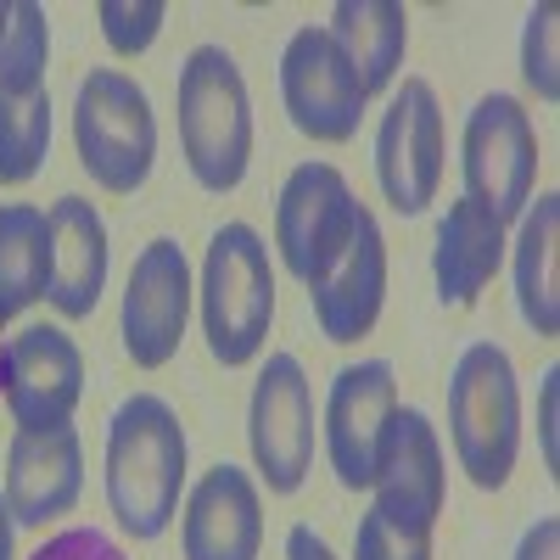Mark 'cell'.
I'll return each instance as SVG.
<instances>
[{
    "label": "cell",
    "instance_id": "cell-29",
    "mask_svg": "<svg viewBox=\"0 0 560 560\" xmlns=\"http://www.w3.org/2000/svg\"><path fill=\"white\" fill-rule=\"evenodd\" d=\"M555 393H560V364L544 370V387H538V438H544V465L555 471Z\"/></svg>",
    "mask_w": 560,
    "mask_h": 560
},
{
    "label": "cell",
    "instance_id": "cell-33",
    "mask_svg": "<svg viewBox=\"0 0 560 560\" xmlns=\"http://www.w3.org/2000/svg\"><path fill=\"white\" fill-rule=\"evenodd\" d=\"M7 23H12V0H0V39H7Z\"/></svg>",
    "mask_w": 560,
    "mask_h": 560
},
{
    "label": "cell",
    "instance_id": "cell-12",
    "mask_svg": "<svg viewBox=\"0 0 560 560\" xmlns=\"http://www.w3.org/2000/svg\"><path fill=\"white\" fill-rule=\"evenodd\" d=\"M185 319H191V264H185L179 242L158 236L135 253L129 287H124V314H118L124 353L140 370H163L179 353Z\"/></svg>",
    "mask_w": 560,
    "mask_h": 560
},
{
    "label": "cell",
    "instance_id": "cell-27",
    "mask_svg": "<svg viewBox=\"0 0 560 560\" xmlns=\"http://www.w3.org/2000/svg\"><path fill=\"white\" fill-rule=\"evenodd\" d=\"M353 560H432V533H404L370 504L353 527Z\"/></svg>",
    "mask_w": 560,
    "mask_h": 560
},
{
    "label": "cell",
    "instance_id": "cell-28",
    "mask_svg": "<svg viewBox=\"0 0 560 560\" xmlns=\"http://www.w3.org/2000/svg\"><path fill=\"white\" fill-rule=\"evenodd\" d=\"M28 560H129V555L96 527H68L57 538H45Z\"/></svg>",
    "mask_w": 560,
    "mask_h": 560
},
{
    "label": "cell",
    "instance_id": "cell-22",
    "mask_svg": "<svg viewBox=\"0 0 560 560\" xmlns=\"http://www.w3.org/2000/svg\"><path fill=\"white\" fill-rule=\"evenodd\" d=\"M51 287V230L28 202H0V325L34 308Z\"/></svg>",
    "mask_w": 560,
    "mask_h": 560
},
{
    "label": "cell",
    "instance_id": "cell-17",
    "mask_svg": "<svg viewBox=\"0 0 560 560\" xmlns=\"http://www.w3.org/2000/svg\"><path fill=\"white\" fill-rule=\"evenodd\" d=\"M185 560H258L264 544V504L242 465L219 459L213 471L191 488L179 522Z\"/></svg>",
    "mask_w": 560,
    "mask_h": 560
},
{
    "label": "cell",
    "instance_id": "cell-16",
    "mask_svg": "<svg viewBox=\"0 0 560 560\" xmlns=\"http://www.w3.org/2000/svg\"><path fill=\"white\" fill-rule=\"evenodd\" d=\"M7 510L18 527H45L68 516L84 493V443L73 427L18 432L7 443Z\"/></svg>",
    "mask_w": 560,
    "mask_h": 560
},
{
    "label": "cell",
    "instance_id": "cell-2",
    "mask_svg": "<svg viewBox=\"0 0 560 560\" xmlns=\"http://www.w3.org/2000/svg\"><path fill=\"white\" fill-rule=\"evenodd\" d=\"M174 107H179V152L191 179L213 197L236 191L253 163V107H247L236 57L224 45H197L179 68Z\"/></svg>",
    "mask_w": 560,
    "mask_h": 560
},
{
    "label": "cell",
    "instance_id": "cell-24",
    "mask_svg": "<svg viewBox=\"0 0 560 560\" xmlns=\"http://www.w3.org/2000/svg\"><path fill=\"white\" fill-rule=\"evenodd\" d=\"M45 62H51L45 7H34V0H12V23H7V39H0V96L45 90Z\"/></svg>",
    "mask_w": 560,
    "mask_h": 560
},
{
    "label": "cell",
    "instance_id": "cell-13",
    "mask_svg": "<svg viewBox=\"0 0 560 560\" xmlns=\"http://www.w3.org/2000/svg\"><path fill=\"white\" fill-rule=\"evenodd\" d=\"M398 409V382L387 359H364L337 370L331 398H325V454L348 493H370L376 477V448L387 432V415Z\"/></svg>",
    "mask_w": 560,
    "mask_h": 560
},
{
    "label": "cell",
    "instance_id": "cell-23",
    "mask_svg": "<svg viewBox=\"0 0 560 560\" xmlns=\"http://www.w3.org/2000/svg\"><path fill=\"white\" fill-rule=\"evenodd\" d=\"M51 152V96H0V185H28Z\"/></svg>",
    "mask_w": 560,
    "mask_h": 560
},
{
    "label": "cell",
    "instance_id": "cell-26",
    "mask_svg": "<svg viewBox=\"0 0 560 560\" xmlns=\"http://www.w3.org/2000/svg\"><path fill=\"white\" fill-rule=\"evenodd\" d=\"M96 18H102V34H107V45L118 57H140L158 39L168 7H163V0H102Z\"/></svg>",
    "mask_w": 560,
    "mask_h": 560
},
{
    "label": "cell",
    "instance_id": "cell-21",
    "mask_svg": "<svg viewBox=\"0 0 560 560\" xmlns=\"http://www.w3.org/2000/svg\"><path fill=\"white\" fill-rule=\"evenodd\" d=\"M555 247H560V197L544 191L516 242V303L533 337H560V275H555Z\"/></svg>",
    "mask_w": 560,
    "mask_h": 560
},
{
    "label": "cell",
    "instance_id": "cell-10",
    "mask_svg": "<svg viewBox=\"0 0 560 560\" xmlns=\"http://www.w3.org/2000/svg\"><path fill=\"white\" fill-rule=\"evenodd\" d=\"M376 179H382V197L404 219L432 208L438 185H443V107H438V90L427 79H404L393 107L382 113Z\"/></svg>",
    "mask_w": 560,
    "mask_h": 560
},
{
    "label": "cell",
    "instance_id": "cell-7",
    "mask_svg": "<svg viewBox=\"0 0 560 560\" xmlns=\"http://www.w3.org/2000/svg\"><path fill=\"white\" fill-rule=\"evenodd\" d=\"M359 202L348 191V179L331 163H298L280 185V202H275V247L280 264H287L303 287L331 269L359 224Z\"/></svg>",
    "mask_w": 560,
    "mask_h": 560
},
{
    "label": "cell",
    "instance_id": "cell-32",
    "mask_svg": "<svg viewBox=\"0 0 560 560\" xmlns=\"http://www.w3.org/2000/svg\"><path fill=\"white\" fill-rule=\"evenodd\" d=\"M12 510H7V493H0V560H12Z\"/></svg>",
    "mask_w": 560,
    "mask_h": 560
},
{
    "label": "cell",
    "instance_id": "cell-14",
    "mask_svg": "<svg viewBox=\"0 0 560 560\" xmlns=\"http://www.w3.org/2000/svg\"><path fill=\"white\" fill-rule=\"evenodd\" d=\"M376 510L404 533H432L443 516V448L420 409H393L376 448V477H370Z\"/></svg>",
    "mask_w": 560,
    "mask_h": 560
},
{
    "label": "cell",
    "instance_id": "cell-1",
    "mask_svg": "<svg viewBox=\"0 0 560 560\" xmlns=\"http://www.w3.org/2000/svg\"><path fill=\"white\" fill-rule=\"evenodd\" d=\"M185 488V427L158 393L118 404L107 427V504L129 538L152 544L179 516Z\"/></svg>",
    "mask_w": 560,
    "mask_h": 560
},
{
    "label": "cell",
    "instance_id": "cell-18",
    "mask_svg": "<svg viewBox=\"0 0 560 560\" xmlns=\"http://www.w3.org/2000/svg\"><path fill=\"white\" fill-rule=\"evenodd\" d=\"M45 230H51V303L62 319H90L107 287V224L96 202L84 197H57L45 208Z\"/></svg>",
    "mask_w": 560,
    "mask_h": 560
},
{
    "label": "cell",
    "instance_id": "cell-6",
    "mask_svg": "<svg viewBox=\"0 0 560 560\" xmlns=\"http://www.w3.org/2000/svg\"><path fill=\"white\" fill-rule=\"evenodd\" d=\"M459 174L465 197L488 208L499 224L527 213L533 174H538V135L516 96H482L459 135Z\"/></svg>",
    "mask_w": 560,
    "mask_h": 560
},
{
    "label": "cell",
    "instance_id": "cell-15",
    "mask_svg": "<svg viewBox=\"0 0 560 560\" xmlns=\"http://www.w3.org/2000/svg\"><path fill=\"white\" fill-rule=\"evenodd\" d=\"M308 303H314L319 337L337 348L376 331L382 303H387V242H382V230L370 213H359L342 258L308 287Z\"/></svg>",
    "mask_w": 560,
    "mask_h": 560
},
{
    "label": "cell",
    "instance_id": "cell-19",
    "mask_svg": "<svg viewBox=\"0 0 560 560\" xmlns=\"http://www.w3.org/2000/svg\"><path fill=\"white\" fill-rule=\"evenodd\" d=\"M499 264H504V224L471 197H454L448 213L438 219V247H432V280L443 308H471L499 275Z\"/></svg>",
    "mask_w": 560,
    "mask_h": 560
},
{
    "label": "cell",
    "instance_id": "cell-25",
    "mask_svg": "<svg viewBox=\"0 0 560 560\" xmlns=\"http://www.w3.org/2000/svg\"><path fill=\"white\" fill-rule=\"evenodd\" d=\"M555 39H560V18L549 0H538V7L527 12V34H522V79L538 102H560V51H555Z\"/></svg>",
    "mask_w": 560,
    "mask_h": 560
},
{
    "label": "cell",
    "instance_id": "cell-3",
    "mask_svg": "<svg viewBox=\"0 0 560 560\" xmlns=\"http://www.w3.org/2000/svg\"><path fill=\"white\" fill-rule=\"evenodd\" d=\"M448 432L459 471L477 488H504L516 471L522 448V393H516V364L493 342H471L454 359L448 376Z\"/></svg>",
    "mask_w": 560,
    "mask_h": 560
},
{
    "label": "cell",
    "instance_id": "cell-8",
    "mask_svg": "<svg viewBox=\"0 0 560 560\" xmlns=\"http://www.w3.org/2000/svg\"><path fill=\"white\" fill-rule=\"evenodd\" d=\"M280 102H287L292 129L319 140V147H342V140L359 135L364 90L325 28H298L287 39V51H280Z\"/></svg>",
    "mask_w": 560,
    "mask_h": 560
},
{
    "label": "cell",
    "instance_id": "cell-30",
    "mask_svg": "<svg viewBox=\"0 0 560 560\" xmlns=\"http://www.w3.org/2000/svg\"><path fill=\"white\" fill-rule=\"evenodd\" d=\"M516 560H560V522H555V516H538V522L522 533Z\"/></svg>",
    "mask_w": 560,
    "mask_h": 560
},
{
    "label": "cell",
    "instance_id": "cell-20",
    "mask_svg": "<svg viewBox=\"0 0 560 560\" xmlns=\"http://www.w3.org/2000/svg\"><path fill=\"white\" fill-rule=\"evenodd\" d=\"M325 34L337 39V51L348 57L364 102L382 96V90L398 79L404 45H409V12L393 7V0H337Z\"/></svg>",
    "mask_w": 560,
    "mask_h": 560
},
{
    "label": "cell",
    "instance_id": "cell-11",
    "mask_svg": "<svg viewBox=\"0 0 560 560\" xmlns=\"http://www.w3.org/2000/svg\"><path fill=\"white\" fill-rule=\"evenodd\" d=\"M253 459L269 493H298L308 465H314V393L292 353H269L253 387V415H247Z\"/></svg>",
    "mask_w": 560,
    "mask_h": 560
},
{
    "label": "cell",
    "instance_id": "cell-5",
    "mask_svg": "<svg viewBox=\"0 0 560 560\" xmlns=\"http://www.w3.org/2000/svg\"><path fill=\"white\" fill-rule=\"evenodd\" d=\"M73 147L84 174L107 197H135L158 158V118L147 90L118 68H90L73 102Z\"/></svg>",
    "mask_w": 560,
    "mask_h": 560
},
{
    "label": "cell",
    "instance_id": "cell-9",
    "mask_svg": "<svg viewBox=\"0 0 560 560\" xmlns=\"http://www.w3.org/2000/svg\"><path fill=\"white\" fill-rule=\"evenodd\" d=\"M0 398H7L18 432L68 427L84 398V353L62 325H28L0 342Z\"/></svg>",
    "mask_w": 560,
    "mask_h": 560
},
{
    "label": "cell",
    "instance_id": "cell-4",
    "mask_svg": "<svg viewBox=\"0 0 560 560\" xmlns=\"http://www.w3.org/2000/svg\"><path fill=\"white\" fill-rule=\"evenodd\" d=\"M275 319V269L253 224H224L202 264V337L224 370H242L264 353Z\"/></svg>",
    "mask_w": 560,
    "mask_h": 560
},
{
    "label": "cell",
    "instance_id": "cell-31",
    "mask_svg": "<svg viewBox=\"0 0 560 560\" xmlns=\"http://www.w3.org/2000/svg\"><path fill=\"white\" fill-rule=\"evenodd\" d=\"M287 560H337V549H331V544H325V538L303 522V527H292V533H287Z\"/></svg>",
    "mask_w": 560,
    "mask_h": 560
}]
</instances>
